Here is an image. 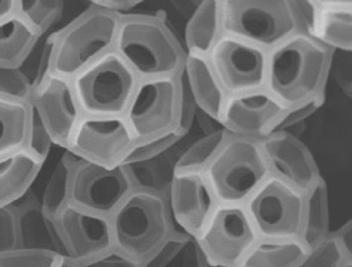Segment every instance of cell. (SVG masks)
<instances>
[{
	"label": "cell",
	"instance_id": "6da1fadb",
	"mask_svg": "<svg viewBox=\"0 0 352 267\" xmlns=\"http://www.w3.org/2000/svg\"><path fill=\"white\" fill-rule=\"evenodd\" d=\"M335 51L296 32L269 52L266 89L286 107L326 92Z\"/></svg>",
	"mask_w": 352,
	"mask_h": 267
},
{
	"label": "cell",
	"instance_id": "7a4b0ae2",
	"mask_svg": "<svg viewBox=\"0 0 352 267\" xmlns=\"http://www.w3.org/2000/svg\"><path fill=\"white\" fill-rule=\"evenodd\" d=\"M114 51L140 80L179 76L185 69L186 51L161 12L122 15Z\"/></svg>",
	"mask_w": 352,
	"mask_h": 267
},
{
	"label": "cell",
	"instance_id": "3957f363",
	"mask_svg": "<svg viewBox=\"0 0 352 267\" xmlns=\"http://www.w3.org/2000/svg\"><path fill=\"white\" fill-rule=\"evenodd\" d=\"M121 16L90 5L50 38L45 70L72 79L98 58L114 50Z\"/></svg>",
	"mask_w": 352,
	"mask_h": 267
},
{
	"label": "cell",
	"instance_id": "277c9868",
	"mask_svg": "<svg viewBox=\"0 0 352 267\" xmlns=\"http://www.w3.org/2000/svg\"><path fill=\"white\" fill-rule=\"evenodd\" d=\"M114 247L140 263L173 234L167 196L135 188L111 217Z\"/></svg>",
	"mask_w": 352,
	"mask_h": 267
},
{
	"label": "cell",
	"instance_id": "5b68a950",
	"mask_svg": "<svg viewBox=\"0 0 352 267\" xmlns=\"http://www.w3.org/2000/svg\"><path fill=\"white\" fill-rule=\"evenodd\" d=\"M203 172L219 204L245 205L271 176L259 140L232 135Z\"/></svg>",
	"mask_w": 352,
	"mask_h": 267
},
{
	"label": "cell",
	"instance_id": "8992f818",
	"mask_svg": "<svg viewBox=\"0 0 352 267\" xmlns=\"http://www.w3.org/2000/svg\"><path fill=\"white\" fill-rule=\"evenodd\" d=\"M71 80L83 117H124L138 80L114 50L98 58Z\"/></svg>",
	"mask_w": 352,
	"mask_h": 267
},
{
	"label": "cell",
	"instance_id": "52a82bcc",
	"mask_svg": "<svg viewBox=\"0 0 352 267\" xmlns=\"http://www.w3.org/2000/svg\"><path fill=\"white\" fill-rule=\"evenodd\" d=\"M223 34L272 50L299 31L292 1H221Z\"/></svg>",
	"mask_w": 352,
	"mask_h": 267
},
{
	"label": "cell",
	"instance_id": "ba28073f",
	"mask_svg": "<svg viewBox=\"0 0 352 267\" xmlns=\"http://www.w3.org/2000/svg\"><path fill=\"white\" fill-rule=\"evenodd\" d=\"M181 75L138 82L124 115L138 141L153 139L179 125Z\"/></svg>",
	"mask_w": 352,
	"mask_h": 267
},
{
	"label": "cell",
	"instance_id": "9c48e42d",
	"mask_svg": "<svg viewBox=\"0 0 352 267\" xmlns=\"http://www.w3.org/2000/svg\"><path fill=\"white\" fill-rule=\"evenodd\" d=\"M305 193L270 176L245 202L258 237H300Z\"/></svg>",
	"mask_w": 352,
	"mask_h": 267
},
{
	"label": "cell",
	"instance_id": "30bf717a",
	"mask_svg": "<svg viewBox=\"0 0 352 267\" xmlns=\"http://www.w3.org/2000/svg\"><path fill=\"white\" fill-rule=\"evenodd\" d=\"M258 237L245 205L219 204L196 240L206 262L239 266Z\"/></svg>",
	"mask_w": 352,
	"mask_h": 267
},
{
	"label": "cell",
	"instance_id": "8fae6325",
	"mask_svg": "<svg viewBox=\"0 0 352 267\" xmlns=\"http://www.w3.org/2000/svg\"><path fill=\"white\" fill-rule=\"evenodd\" d=\"M208 58L228 97L266 89L269 51L264 48L223 34Z\"/></svg>",
	"mask_w": 352,
	"mask_h": 267
},
{
	"label": "cell",
	"instance_id": "7c38bea8",
	"mask_svg": "<svg viewBox=\"0 0 352 267\" xmlns=\"http://www.w3.org/2000/svg\"><path fill=\"white\" fill-rule=\"evenodd\" d=\"M135 189L128 166L108 169L77 161L70 172V202L94 213L111 217Z\"/></svg>",
	"mask_w": 352,
	"mask_h": 267
},
{
	"label": "cell",
	"instance_id": "4fadbf2b",
	"mask_svg": "<svg viewBox=\"0 0 352 267\" xmlns=\"http://www.w3.org/2000/svg\"><path fill=\"white\" fill-rule=\"evenodd\" d=\"M137 141L124 117H82L66 150L86 162L112 169L122 165Z\"/></svg>",
	"mask_w": 352,
	"mask_h": 267
},
{
	"label": "cell",
	"instance_id": "5bb4252c",
	"mask_svg": "<svg viewBox=\"0 0 352 267\" xmlns=\"http://www.w3.org/2000/svg\"><path fill=\"white\" fill-rule=\"evenodd\" d=\"M30 104L53 143L66 150L74 128L83 117L71 80L44 70L34 84Z\"/></svg>",
	"mask_w": 352,
	"mask_h": 267
},
{
	"label": "cell",
	"instance_id": "9a60e30c",
	"mask_svg": "<svg viewBox=\"0 0 352 267\" xmlns=\"http://www.w3.org/2000/svg\"><path fill=\"white\" fill-rule=\"evenodd\" d=\"M167 201L173 234L195 239L219 205L203 170L174 172Z\"/></svg>",
	"mask_w": 352,
	"mask_h": 267
},
{
	"label": "cell",
	"instance_id": "2e32d148",
	"mask_svg": "<svg viewBox=\"0 0 352 267\" xmlns=\"http://www.w3.org/2000/svg\"><path fill=\"white\" fill-rule=\"evenodd\" d=\"M286 106L267 89L228 96L219 124L232 136L261 140L272 133Z\"/></svg>",
	"mask_w": 352,
	"mask_h": 267
},
{
	"label": "cell",
	"instance_id": "e0dca14e",
	"mask_svg": "<svg viewBox=\"0 0 352 267\" xmlns=\"http://www.w3.org/2000/svg\"><path fill=\"white\" fill-rule=\"evenodd\" d=\"M67 256L85 264L114 248L111 218L69 202L58 215Z\"/></svg>",
	"mask_w": 352,
	"mask_h": 267
},
{
	"label": "cell",
	"instance_id": "ac0fdd59",
	"mask_svg": "<svg viewBox=\"0 0 352 267\" xmlns=\"http://www.w3.org/2000/svg\"><path fill=\"white\" fill-rule=\"evenodd\" d=\"M271 176L306 192L321 176L315 157L299 138L287 130L259 140Z\"/></svg>",
	"mask_w": 352,
	"mask_h": 267
},
{
	"label": "cell",
	"instance_id": "d6986e66",
	"mask_svg": "<svg viewBox=\"0 0 352 267\" xmlns=\"http://www.w3.org/2000/svg\"><path fill=\"white\" fill-rule=\"evenodd\" d=\"M300 32L336 51H352L351 1H292Z\"/></svg>",
	"mask_w": 352,
	"mask_h": 267
},
{
	"label": "cell",
	"instance_id": "ffe728a7",
	"mask_svg": "<svg viewBox=\"0 0 352 267\" xmlns=\"http://www.w3.org/2000/svg\"><path fill=\"white\" fill-rule=\"evenodd\" d=\"M14 205L17 217L18 247L50 251L67 256L57 218L42 208L37 198H25Z\"/></svg>",
	"mask_w": 352,
	"mask_h": 267
},
{
	"label": "cell",
	"instance_id": "44dd1931",
	"mask_svg": "<svg viewBox=\"0 0 352 267\" xmlns=\"http://www.w3.org/2000/svg\"><path fill=\"white\" fill-rule=\"evenodd\" d=\"M44 163L27 148L0 157V207H14L27 197Z\"/></svg>",
	"mask_w": 352,
	"mask_h": 267
},
{
	"label": "cell",
	"instance_id": "7402d4cb",
	"mask_svg": "<svg viewBox=\"0 0 352 267\" xmlns=\"http://www.w3.org/2000/svg\"><path fill=\"white\" fill-rule=\"evenodd\" d=\"M184 73L197 108L219 124L228 95L219 84L208 56L187 53Z\"/></svg>",
	"mask_w": 352,
	"mask_h": 267
},
{
	"label": "cell",
	"instance_id": "603a6c76",
	"mask_svg": "<svg viewBox=\"0 0 352 267\" xmlns=\"http://www.w3.org/2000/svg\"><path fill=\"white\" fill-rule=\"evenodd\" d=\"M309 252L300 237H258L239 267H302Z\"/></svg>",
	"mask_w": 352,
	"mask_h": 267
},
{
	"label": "cell",
	"instance_id": "cb8c5ba5",
	"mask_svg": "<svg viewBox=\"0 0 352 267\" xmlns=\"http://www.w3.org/2000/svg\"><path fill=\"white\" fill-rule=\"evenodd\" d=\"M222 34L221 0L199 3L186 24V53L208 56Z\"/></svg>",
	"mask_w": 352,
	"mask_h": 267
},
{
	"label": "cell",
	"instance_id": "d4e9b609",
	"mask_svg": "<svg viewBox=\"0 0 352 267\" xmlns=\"http://www.w3.org/2000/svg\"><path fill=\"white\" fill-rule=\"evenodd\" d=\"M38 38L17 12L0 22V67L21 69Z\"/></svg>",
	"mask_w": 352,
	"mask_h": 267
},
{
	"label": "cell",
	"instance_id": "484cf974",
	"mask_svg": "<svg viewBox=\"0 0 352 267\" xmlns=\"http://www.w3.org/2000/svg\"><path fill=\"white\" fill-rule=\"evenodd\" d=\"M32 115L30 102L0 97V157L27 148Z\"/></svg>",
	"mask_w": 352,
	"mask_h": 267
},
{
	"label": "cell",
	"instance_id": "4316f807",
	"mask_svg": "<svg viewBox=\"0 0 352 267\" xmlns=\"http://www.w3.org/2000/svg\"><path fill=\"white\" fill-rule=\"evenodd\" d=\"M305 212L300 239L311 251L329 234L328 187L322 176L305 192Z\"/></svg>",
	"mask_w": 352,
	"mask_h": 267
},
{
	"label": "cell",
	"instance_id": "83f0119b",
	"mask_svg": "<svg viewBox=\"0 0 352 267\" xmlns=\"http://www.w3.org/2000/svg\"><path fill=\"white\" fill-rule=\"evenodd\" d=\"M141 267H204V258L195 237L172 234Z\"/></svg>",
	"mask_w": 352,
	"mask_h": 267
},
{
	"label": "cell",
	"instance_id": "f1b7e54d",
	"mask_svg": "<svg viewBox=\"0 0 352 267\" xmlns=\"http://www.w3.org/2000/svg\"><path fill=\"white\" fill-rule=\"evenodd\" d=\"M80 159V157L66 150L48 179L40 202L44 211L52 217L56 218L61 210L70 202L71 168Z\"/></svg>",
	"mask_w": 352,
	"mask_h": 267
},
{
	"label": "cell",
	"instance_id": "f546056e",
	"mask_svg": "<svg viewBox=\"0 0 352 267\" xmlns=\"http://www.w3.org/2000/svg\"><path fill=\"white\" fill-rule=\"evenodd\" d=\"M231 135L225 128L206 134L192 144L174 164V172L204 170Z\"/></svg>",
	"mask_w": 352,
	"mask_h": 267
},
{
	"label": "cell",
	"instance_id": "4dcf8cb0",
	"mask_svg": "<svg viewBox=\"0 0 352 267\" xmlns=\"http://www.w3.org/2000/svg\"><path fill=\"white\" fill-rule=\"evenodd\" d=\"M63 10V1L17 0L18 14L40 38L59 21Z\"/></svg>",
	"mask_w": 352,
	"mask_h": 267
},
{
	"label": "cell",
	"instance_id": "1f68e13d",
	"mask_svg": "<svg viewBox=\"0 0 352 267\" xmlns=\"http://www.w3.org/2000/svg\"><path fill=\"white\" fill-rule=\"evenodd\" d=\"M186 135L177 126L168 133L154 137L153 139L137 141L126 156L122 165L130 166L151 162L175 146Z\"/></svg>",
	"mask_w": 352,
	"mask_h": 267
},
{
	"label": "cell",
	"instance_id": "d6a6232c",
	"mask_svg": "<svg viewBox=\"0 0 352 267\" xmlns=\"http://www.w3.org/2000/svg\"><path fill=\"white\" fill-rule=\"evenodd\" d=\"M61 257L50 251L16 247L0 253V267H56Z\"/></svg>",
	"mask_w": 352,
	"mask_h": 267
},
{
	"label": "cell",
	"instance_id": "836d02e7",
	"mask_svg": "<svg viewBox=\"0 0 352 267\" xmlns=\"http://www.w3.org/2000/svg\"><path fill=\"white\" fill-rule=\"evenodd\" d=\"M33 89L21 69L0 67V97L31 102Z\"/></svg>",
	"mask_w": 352,
	"mask_h": 267
},
{
	"label": "cell",
	"instance_id": "e575fe53",
	"mask_svg": "<svg viewBox=\"0 0 352 267\" xmlns=\"http://www.w3.org/2000/svg\"><path fill=\"white\" fill-rule=\"evenodd\" d=\"M333 235L329 236L309 252L302 267H342L346 262Z\"/></svg>",
	"mask_w": 352,
	"mask_h": 267
},
{
	"label": "cell",
	"instance_id": "d590c367",
	"mask_svg": "<svg viewBox=\"0 0 352 267\" xmlns=\"http://www.w3.org/2000/svg\"><path fill=\"white\" fill-rule=\"evenodd\" d=\"M325 99L326 92H324L308 101L287 107L278 121L276 122L273 132L287 130V128L295 126V125L305 121L306 119L312 117L324 104Z\"/></svg>",
	"mask_w": 352,
	"mask_h": 267
},
{
	"label": "cell",
	"instance_id": "8d00e7d4",
	"mask_svg": "<svg viewBox=\"0 0 352 267\" xmlns=\"http://www.w3.org/2000/svg\"><path fill=\"white\" fill-rule=\"evenodd\" d=\"M53 144L50 133H48L40 117H38L36 112L33 108L27 149L30 150L38 159L45 162L48 155H50L51 147Z\"/></svg>",
	"mask_w": 352,
	"mask_h": 267
},
{
	"label": "cell",
	"instance_id": "74e56055",
	"mask_svg": "<svg viewBox=\"0 0 352 267\" xmlns=\"http://www.w3.org/2000/svg\"><path fill=\"white\" fill-rule=\"evenodd\" d=\"M19 246L14 207H0V253Z\"/></svg>",
	"mask_w": 352,
	"mask_h": 267
},
{
	"label": "cell",
	"instance_id": "f35d334b",
	"mask_svg": "<svg viewBox=\"0 0 352 267\" xmlns=\"http://www.w3.org/2000/svg\"><path fill=\"white\" fill-rule=\"evenodd\" d=\"M82 265L84 267H141L142 263L114 247Z\"/></svg>",
	"mask_w": 352,
	"mask_h": 267
},
{
	"label": "cell",
	"instance_id": "ab89813d",
	"mask_svg": "<svg viewBox=\"0 0 352 267\" xmlns=\"http://www.w3.org/2000/svg\"><path fill=\"white\" fill-rule=\"evenodd\" d=\"M336 241L340 247L342 252L347 259H352V222L349 220L347 223L342 225L334 233H332Z\"/></svg>",
	"mask_w": 352,
	"mask_h": 267
},
{
	"label": "cell",
	"instance_id": "60d3db41",
	"mask_svg": "<svg viewBox=\"0 0 352 267\" xmlns=\"http://www.w3.org/2000/svg\"><path fill=\"white\" fill-rule=\"evenodd\" d=\"M143 1L140 0H121V1H91V5L96 8L114 12L116 14L125 15L124 12L131 11L135 6L140 5Z\"/></svg>",
	"mask_w": 352,
	"mask_h": 267
},
{
	"label": "cell",
	"instance_id": "b9f144b4",
	"mask_svg": "<svg viewBox=\"0 0 352 267\" xmlns=\"http://www.w3.org/2000/svg\"><path fill=\"white\" fill-rule=\"evenodd\" d=\"M17 12V0H0V22Z\"/></svg>",
	"mask_w": 352,
	"mask_h": 267
},
{
	"label": "cell",
	"instance_id": "7bdbcfd3",
	"mask_svg": "<svg viewBox=\"0 0 352 267\" xmlns=\"http://www.w3.org/2000/svg\"><path fill=\"white\" fill-rule=\"evenodd\" d=\"M56 267H84V266L82 264L69 258V257H61Z\"/></svg>",
	"mask_w": 352,
	"mask_h": 267
},
{
	"label": "cell",
	"instance_id": "ee69618b",
	"mask_svg": "<svg viewBox=\"0 0 352 267\" xmlns=\"http://www.w3.org/2000/svg\"><path fill=\"white\" fill-rule=\"evenodd\" d=\"M204 267H239V266H224L212 265V264L206 262V260L204 259Z\"/></svg>",
	"mask_w": 352,
	"mask_h": 267
},
{
	"label": "cell",
	"instance_id": "f6af8a7d",
	"mask_svg": "<svg viewBox=\"0 0 352 267\" xmlns=\"http://www.w3.org/2000/svg\"><path fill=\"white\" fill-rule=\"evenodd\" d=\"M342 267H352V259H347Z\"/></svg>",
	"mask_w": 352,
	"mask_h": 267
}]
</instances>
